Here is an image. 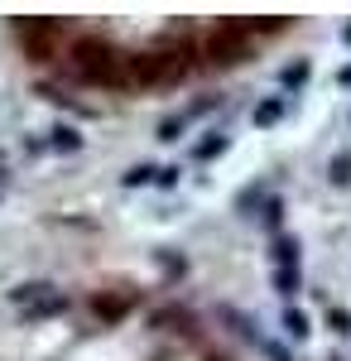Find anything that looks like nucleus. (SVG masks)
<instances>
[{"label": "nucleus", "mask_w": 351, "mask_h": 361, "mask_svg": "<svg viewBox=\"0 0 351 361\" xmlns=\"http://www.w3.org/2000/svg\"><path fill=\"white\" fill-rule=\"evenodd\" d=\"M183 130H188V111H183V116H168V121L159 126V140H164V145H173V140H183Z\"/></svg>", "instance_id": "nucleus-7"}, {"label": "nucleus", "mask_w": 351, "mask_h": 361, "mask_svg": "<svg viewBox=\"0 0 351 361\" xmlns=\"http://www.w3.org/2000/svg\"><path fill=\"white\" fill-rule=\"evenodd\" d=\"M337 82H342V87H351V68H342V73H337Z\"/></svg>", "instance_id": "nucleus-15"}, {"label": "nucleus", "mask_w": 351, "mask_h": 361, "mask_svg": "<svg viewBox=\"0 0 351 361\" xmlns=\"http://www.w3.org/2000/svg\"><path fill=\"white\" fill-rule=\"evenodd\" d=\"M327 178H332L337 188H347V183H351V154H337V159L327 164Z\"/></svg>", "instance_id": "nucleus-10"}, {"label": "nucleus", "mask_w": 351, "mask_h": 361, "mask_svg": "<svg viewBox=\"0 0 351 361\" xmlns=\"http://www.w3.org/2000/svg\"><path fill=\"white\" fill-rule=\"evenodd\" d=\"M260 212H265V226H270V231H279V222H284V202H279V197H270Z\"/></svg>", "instance_id": "nucleus-12"}, {"label": "nucleus", "mask_w": 351, "mask_h": 361, "mask_svg": "<svg viewBox=\"0 0 351 361\" xmlns=\"http://www.w3.org/2000/svg\"><path fill=\"white\" fill-rule=\"evenodd\" d=\"M178 173H183V169L168 164V169H159V178H154V183H159V188H173V183H178Z\"/></svg>", "instance_id": "nucleus-14"}, {"label": "nucleus", "mask_w": 351, "mask_h": 361, "mask_svg": "<svg viewBox=\"0 0 351 361\" xmlns=\"http://www.w3.org/2000/svg\"><path fill=\"white\" fill-rule=\"evenodd\" d=\"M298 284H303V275H298V270H274V289H279L284 299H294Z\"/></svg>", "instance_id": "nucleus-9"}, {"label": "nucleus", "mask_w": 351, "mask_h": 361, "mask_svg": "<svg viewBox=\"0 0 351 361\" xmlns=\"http://www.w3.org/2000/svg\"><path fill=\"white\" fill-rule=\"evenodd\" d=\"M284 333L294 337V342H308V333H313L308 313H298V308H289V313H284Z\"/></svg>", "instance_id": "nucleus-5"}, {"label": "nucleus", "mask_w": 351, "mask_h": 361, "mask_svg": "<svg viewBox=\"0 0 351 361\" xmlns=\"http://www.w3.org/2000/svg\"><path fill=\"white\" fill-rule=\"evenodd\" d=\"M327 323H332V333H337V337H351V308H332Z\"/></svg>", "instance_id": "nucleus-11"}, {"label": "nucleus", "mask_w": 351, "mask_h": 361, "mask_svg": "<svg viewBox=\"0 0 351 361\" xmlns=\"http://www.w3.org/2000/svg\"><path fill=\"white\" fill-rule=\"evenodd\" d=\"M284 111H289V102H284V97H265V102H255L250 121H255L260 130H270V126H279V121H284Z\"/></svg>", "instance_id": "nucleus-2"}, {"label": "nucleus", "mask_w": 351, "mask_h": 361, "mask_svg": "<svg viewBox=\"0 0 351 361\" xmlns=\"http://www.w3.org/2000/svg\"><path fill=\"white\" fill-rule=\"evenodd\" d=\"M342 44H351V25H347V29H342Z\"/></svg>", "instance_id": "nucleus-16"}, {"label": "nucleus", "mask_w": 351, "mask_h": 361, "mask_svg": "<svg viewBox=\"0 0 351 361\" xmlns=\"http://www.w3.org/2000/svg\"><path fill=\"white\" fill-rule=\"evenodd\" d=\"M221 149H231V135H226V130H207V140H197L188 149V159L192 164H212Z\"/></svg>", "instance_id": "nucleus-1"}, {"label": "nucleus", "mask_w": 351, "mask_h": 361, "mask_svg": "<svg viewBox=\"0 0 351 361\" xmlns=\"http://www.w3.org/2000/svg\"><path fill=\"white\" fill-rule=\"evenodd\" d=\"M308 78H313V63H308V58H298V63H289V68L279 73V82H284V87H303Z\"/></svg>", "instance_id": "nucleus-6"}, {"label": "nucleus", "mask_w": 351, "mask_h": 361, "mask_svg": "<svg viewBox=\"0 0 351 361\" xmlns=\"http://www.w3.org/2000/svg\"><path fill=\"white\" fill-rule=\"evenodd\" d=\"M270 260H274V270H298V241L294 236H274Z\"/></svg>", "instance_id": "nucleus-3"}, {"label": "nucleus", "mask_w": 351, "mask_h": 361, "mask_svg": "<svg viewBox=\"0 0 351 361\" xmlns=\"http://www.w3.org/2000/svg\"><path fill=\"white\" fill-rule=\"evenodd\" d=\"M49 135H54V140H49V149H58V154H78V149H82V135L73 130V126H54Z\"/></svg>", "instance_id": "nucleus-4"}, {"label": "nucleus", "mask_w": 351, "mask_h": 361, "mask_svg": "<svg viewBox=\"0 0 351 361\" xmlns=\"http://www.w3.org/2000/svg\"><path fill=\"white\" fill-rule=\"evenodd\" d=\"M255 342H260V352H265L270 361H289V352H284L279 342H265V337H255Z\"/></svg>", "instance_id": "nucleus-13"}, {"label": "nucleus", "mask_w": 351, "mask_h": 361, "mask_svg": "<svg viewBox=\"0 0 351 361\" xmlns=\"http://www.w3.org/2000/svg\"><path fill=\"white\" fill-rule=\"evenodd\" d=\"M154 178H159V169H154V164H135L121 183H125V188H144V183H154Z\"/></svg>", "instance_id": "nucleus-8"}]
</instances>
